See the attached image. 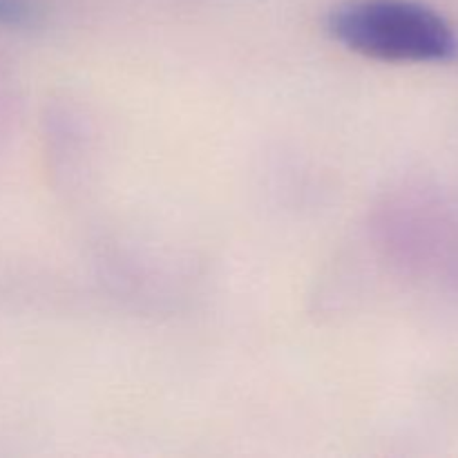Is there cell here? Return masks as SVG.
<instances>
[{
	"label": "cell",
	"mask_w": 458,
	"mask_h": 458,
	"mask_svg": "<svg viewBox=\"0 0 458 458\" xmlns=\"http://www.w3.org/2000/svg\"><path fill=\"white\" fill-rule=\"evenodd\" d=\"M329 31L349 52L385 63H447L458 58L450 21L419 0H352L329 16Z\"/></svg>",
	"instance_id": "6da1fadb"
},
{
	"label": "cell",
	"mask_w": 458,
	"mask_h": 458,
	"mask_svg": "<svg viewBox=\"0 0 458 458\" xmlns=\"http://www.w3.org/2000/svg\"><path fill=\"white\" fill-rule=\"evenodd\" d=\"M36 12L27 0H0V27L34 25Z\"/></svg>",
	"instance_id": "7a4b0ae2"
}]
</instances>
